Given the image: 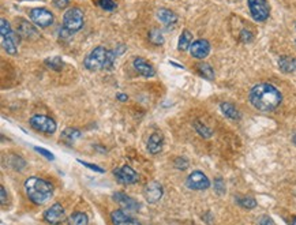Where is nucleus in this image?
<instances>
[{"label":"nucleus","mask_w":296,"mask_h":225,"mask_svg":"<svg viewBox=\"0 0 296 225\" xmlns=\"http://www.w3.org/2000/svg\"><path fill=\"white\" fill-rule=\"evenodd\" d=\"M248 100L255 109L262 111V112H269L281 104L282 95L280 90L273 85L259 83V85H255L254 88L250 90Z\"/></svg>","instance_id":"1"},{"label":"nucleus","mask_w":296,"mask_h":225,"mask_svg":"<svg viewBox=\"0 0 296 225\" xmlns=\"http://www.w3.org/2000/svg\"><path fill=\"white\" fill-rule=\"evenodd\" d=\"M25 191L28 198L36 205H44L48 202L52 194H54V187L52 184L48 183L41 177L32 176L25 182Z\"/></svg>","instance_id":"2"},{"label":"nucleus","mask_w":296,"mask_h":225,"mask_svg":"<svg viewBox=\"0 0 296 225\" xmlns=\"http://www.w3.org/2000/svg\"><path fill=\"white\" fill-rule=\"evenodd\" d=\"M0 34H1V45L8 55L17 54V47L21 41V36L15 33L10 23L6 19L0 20Z\"/></svg>","instance_id":"3"},{"label":"nucleus","mask_w":296,"mask_h":225,"mask_svg":"<svg viewBox=\"0 0 296 225\" xmlns=\"http://www.w3.org/2000/svg\"><path fill=\"white\" fill-rule=\"evenodd\" d=\"M63 27L70 32L75 33L83 27V11L78 7L69 8L63 15Z\"/></svg>","instance_id":"4"},{"label":"nucleus","mask_w":296,"mask_h":225,"mask_svg":"<svg viewBox=\"0 0 296 225\" xmlns=\"http://www.w3.org/2000/svg\"><path fill=\"white\" fill-rule=\"evenodd\" d=\"M107 55H108V49H105L104 47H96L85 57L83 66L89 71H98L105 67Z\"/></svg>","instance_id":"5"},{"label":"nucleus","mask_w":296,"mask_h":225,"mask_svg":"<svg viewBox=\"0 0 296 225\" xmlns=\"http://www.w3.org/2000/svg\"><path fill=\"white\" fill-rule=\"evenodd\" d=\"M248 10L251 13V17L258 22H263L270 15V6L268 0H247Z\"/></svg>","instance_id":"6"},{"label":"nucleus","mask_w":296,"mask_h":225,"mask_svg":"<svg viewBox=\"0 0 296 225\" xmlns=\"http://www.w3.org/2000/svg\"><path fill=\"white\" fill-rule=\"evenodd\" d=\"M30 126L32 129L38 131V132H44V134H54L56 131V122L52 117L44 115H35L30 119Z\"/></svg>","instance_id":"7"},{"label":"nucleus","mask_w":296,"mask_h":225,"mask_svg":"<svg viewBox=\"0 0 296 225\" xmlns=\"http://www.w3.org/2000/svg\"><path fill=\"white\" fill-rule=\"evenodd\" d=\"M29 18L32 19L36 26L42 27V29L51 26L54 23V14L47 8H42V7H37V8L30 10Z\"/></svg>","instance_id":"8"},{"label":"nucleus","mask_w":296,"mask_h":225,"mask_svg":"<svg viewBox=\"0 0 296 225\" xmlns=\"http://www.w3.org/2000/svg\"><path fill=\"white\" fill-rule=\"evenodd\" d=\"M186 184L190 190L202 191L207 190L210 187V180L207 179L205 173H202L200 170H195V172H193L190 176L187 177Z\"/></svg>","instance_id":"9"},{"label":"nucleus","mask_w":296,"mask_h":225,"mask_svg":"<svg viewBox=\"0 0 296 225\" xmlns=\"http://www.w3.org/2000/svg\"><path fill=\"white\" fill-rule=\"evenodd\" d=\"M44 220L52 225L62 224L63 221L66 220V211L63 209V206L60 204L52 205L49 209L44 211Z\"/></svg>","instance_id":"10"},{"label":"nucleus","mask_w":296,"mask_h":225,"mask_svg":"<svg viewBox=\"0 0 296 225\" xmlns=\"http://www.w3.org/2000/svg\"><path fill=\"white\" fill-rule=\"evenodd\" d=\"M115 176H116L117 182L122 184H134L137 183L139 179L137 172L129 165H124L122 168L115 170Z\"/></svg>","instance_id":"11"},{"label":"nucleus","mask_w":296,"mask_h":225,"mask_svg":"<svg viewBox=\"0 0 296 225\" xmlns=\"http://www.w3.org/2000/svg\"><path fill=\"white\" fill-rule=\"evenodd\" d=\"M210 52V44L207 40L194 41L190 47V54L195 59H205Z\"/></svg>","instance_id":"12"},{"label":"nucleus","mask_w":296,"mask_h":225,"mask_svg":"<svg viewBox=\"0 0 296 225\" xmlns=\"http://www.w3.org/2000/svg\"><path fill=\"white\" fill-rule=\"evenodd\" d=\"M112 197L115 199V202L120 205V207L124 211H137L139 209V204H138L137 201H134L132 198L126 195L123 192H115Z\"/></svg>","instance_id":"13"},{"label":"nucleus","mask_w":296,"mask_h":225,"mask_svg":"<svg viewBox=\"0 0 296 225\" xmlns=\"http://www.w3.org/2000/svg\"><path fill=\"white\" fill-rule=\"evenodd\" d=\"M17 33L19 34L23 38H36L38 37V32L32 23H29L28 20L25 19H17Z\"/></svg>","instance_id":"14"},{"label":"nucleus","mask_w":296,"mask_h":225,"mask_svg":"<svg viewBox=\"0 0 296 225\" xmlns=\"http://www.w3.org/2000/svg\"><path fill=\"white\" fill-rule=\"evenodd\" d=\"M132 66L137 70L138 74H141L145 78H152L156 75V70L149 61H146L144 57H135L132 61Z\"/></svg>","instance_id":"15"},{"label":"nucleus","mask_w":296,"mask_h":225,"mask_svg":"<svg viewBox=\"0 0 296 225\" xmlns=\"http://www.w3.org/2000/svg\"><path fill=\"white\" fill-rule=\"evenodd\" d=\"M111 220H112L113 225H141V223H138L135 218L129 216L123 209L112 211L111 213Z\"/></svg>","instance_id":"16"},{"label":"nucleus","mask_w":296,"mask_h":225,"mask_svg":"<svg viewBox=\"0 0 296 225\" xmlns=\"http://www.w3.org/2000/svg\"><path fill=\"white\" fill-rule=\"evenodd\" d=\"M144 195L148 202L154 204V202H157L160 198L163 197V187L157 182H152V183H149L145 187Z\"/></svg>","instance_id":"17"},{"label":"nucleus","mask_w":296,"mask_h":225,"mask_svg":"<svg viewBox=\"0 0 296 225\" xmlns=\"http://www.w3.org/2000/svg\"><path fill=\"white\" fill-rule=\"evenodd\" d=\"M163 143H164V138L159 132H154L152 135L149 136V141H148V150L152 153V154H157L163 149Z\"/></svg>","instance_id":"18"},{"label":"nucleus","mask_w":296,"mask_h":225,"mask_svg":"<svg viewBox=\"0 0 296 225\" xmlns=\"http://www.w3.org/2000/svg\"><path fill=\"white\" fill-rule=\"evenodd\" d=\"M278 67L285 74L294 73L296 71V59L292 56H281L278 59Z\"/></svg>","instance_id":"19"},{"label":"nucleus","mask_w":296,"mask_h":225,"mask_svg":"<svg viewBox=\"0 0 296 225\" xmlns=\"http://www.w3.org/2000/svg\"><path fill=\"white\" fill-rule=\"evenodd\" d=\"M157 18H159L164 25H173L176 23L178 20V15L171 11V10H166V8H161L159 13H157Z\"/></svg>","instance_id":"20"},{"label":"nucleus","mask_w":296,"mask_h":225,"mask_svg":"<svg viewBox=\"0 0 296 225\" xmlns=\"http://www.w3.org/2000/svg\"><path fill=\"white\" fill-rule=\"evenodd\" d=\"M222 113L229 117V119H234V120H238L240 119V112L238 109L235 108V105H232L231 102H222L220 105Z\"/></svg>","instance_id":"21"},{"label":"nucleus","mask_w":296,"mask_h":225,"mask_svg":"<svg viewBox=\"0 0 296 225\" xmlns=\"http://www.w3.org/2000/svg\"><path fill=\"white\" fill-rule=\"evenodd\" d=\"M193 44V34L188 30H183L179 37V42H178V49L179 51H187Z\"/></svg>","instance_id":"22"},{"label":"nucleus","mask_w":296,"mask_h":225,"mask_svg":"<svg viewBox=\"0 0 296 225\" xmlns=\"http://www.w3.org/2000/svg\"><path fill=\"white\" fill-rule=\"evenodd\" d=\"M89 223V218L88 216L83 213V211H75L73 213L67 220V224L69 225H88Z\"/></svg>","instance_id":"23"},{"label":"nucleus","mask_w":296,"mask_h":225,"mask_svg":"<svg viewBox=\"0 0 296 225\" xmlns=\"http://www.w3.org/2000/svg\"><path fill=\"white\" fill-rule=\"evenodd\" d=\"M197 70H198V73H200L204 78H206L209 81L214 79V70L212 68L210 64H207V63H200V64L197 66Z\"/></svg>","instance_id":"24"},{"label":"nucleus","mask_w":296,"mask_h":225,"mask_svg":"<svg viewBox=\"0 0 296 225\" xmlns=\"http://www.w3.org/2000/svg\"><path fill=\"white\" fill-rule=\"evenodd\" d=\"M81 136V131L76 129H66L63 131L62 134V139L64 142L67 143H73L74 141H76L78 138Z\"/></svg>","instance_id":"25"},{"label":"nucleus","mask_w":296,"mask_h":225,"mask_svg":"<svg viewBox=\"0 0 296 225\" xmlns=\"http://www.w3.org/2000/svg\"><path fill=\"white\" fill-rule=\"evenodd\" d=\"M45 66H48L49 68H52V70H55V71H60L63 68L62 57H59V56L48 57V59H45Z\"/></svg>","instance_id":"26"},{"label":"nucleus","mask_w":296,"mask_h":225,"mask_svg":"<svg viewBox=\"0 0 296 225\" xmlns=\"http://www.w3.org/2000/svg\"><path fill=\"white\" fill-rule=\"evenodd\" d=\"M149 41L154 44V45H163L164 44V37H163V33L160 32L159 29H153L149 33Z\"/></svg>","instance_id":"27"},{"label":"nucleus","mask_w":296,"mask_h":225,"mask_svg":"<svg viewBox=\"0 0 296 225\" xmlns=\"http://www.w3.org/2000/svg\"><path fill=\"white\" fill-rule=\"evenodd\" d=\"M238 204L243 206V207H246V209H254L257 206V201L251 197H243L238 198Z\"/></svg>","instance_id":"28"},{"label":"nucleus","mask_w":296,"mask_h":225,"mask_svg":"<svg viewBox=\"0 0 296 225\" xmlns=\"http://www.w3.org/2000/svg\"><path fill=\"white\" fill-rule=\"evenodd\" d=\"M194 127H195V130L200 132L201 136H204V138H210V136H212V130H209L206 126L201 124L200 122L194 123Z\"/></svg>","instance_id":"29"},{"label":"nucleus","mask_w":296,"mask_h":225,"mask_svg":"<svg viewBox=\"0 0 296 225\" xmlns=\"http://www.w3.org/2000/svg\"><path fill=\"white\" fill-rule=\"evenodd\" d=\"M97 4L105 11H113L116 8V3L113 0H97Z\"/></svg>","instance_id":"30"},{"label":"nucleus","mask_w":296,"mask_h":225,"mask_svg":"<svg viewBox=\"0 0 296 225\" xmlns=\"http://www.w3.org/2000/svg\"><path fill=\"white\" fill-rule=\"evenodd\" d=\"M175 167L178 168V169H187V167H188V163H187L186 158H183V157H178L176 160H175Z\"/></svg>","instance_id":"31"},{"label":"nucleus","mask_w":296,"mask_h":225,"mask_svg":"<svg viewBox=\"0 0 296 225\" xmlns=\"http://www.w3.org/2000/svg\"><path fill=\"white\" fill-rule=\"evenodd\" d=\"M35 150H36V151H37V153H40L41 156L45 157V158H48V160H51V161H52V160H55V156H54V154H52L51 151H48V150H47V149H42V148L35 146Z\"/></svg>","instance_id":"32"},{"label":"nucleus","mask_w":296,"mask_h":225,"mask_svg":"<svg viewBox=\"0 0 296 225\" xmlns=\"http://www.w3.org/2000/svg\"><path fill=\"white\" fill-rule=\"evenodd\" d=\"M78 163L82 164V165H85V167H88L89 169L96 170V172H98V173H104V169H103V168H100L98 165H94V164H89V163H86V161H82V160H78Z\"/></svg>","instance_id":"33"},{"label":"nucleus","mask_w":296,"mask_h":225,"mask_svg":"<svg viewBox=\"0 0 296 225\" xmlns=\"http://www.w3.org/2000/svg\"><path fill=\"white\" fill-rule=\"evenodd\" d=\"M52 1L57 8H66L69 6V0H52Z\"/></svg>","instance_id":"34"},{"label":"nucleus","mask_w":296,"mask_h":225,"mask_svg":"<svg viewBox=\"0 0 296 225\" xmlns=\"http://www.w3.org/2000/svg\"><path fill=\"white\" fill-rule=\"evenodd\" d=\"M259 225H275L273 220L268 216H263V217L259 218Z\"/></svg>","instance_id":"35"},{"label":"nucleus","mask_w":296,"mask_h":225,"mask_svg":"<svg viewBox=\"0 0 296 225\" xmlns=\"http://www.w3.org/2000/svg\"><path fill=\"white\" fill-rule=\"evenodd\" d=\"M0 194H1V205H6V202H7V198H6V190H4V187H3V186L0 187Z\"/></svg>","instance_id":"36"},{"label":"nucleus","mask_w":296,"mask_h":225,"mask_svg":"<svg viewBox=\"0 0 296 225\" xmlns=\"http://www.w3.org/2000/svg\"><path fill=\"white\" fill-rule=\"evenodd\" d=\"M116 98L119 100V101H127L129 100V97H127V94H123V93H119V94L116 95Z\"/></svg>","instance_id":"37"},{"label":"nucleus","mask_w":296,"mask_h":225,"mask_svg":"<svg viewBox=\"0 0 296 225\" xmlns=\"http://www.w3.org/2000/svg\"><path fill=\"white\" fill-rule=\"evenodd\" d=\"M291 225H296V218L294 220V221H292V224H291Z\"/></svg>","instance_id":"38"},{"label":"nucleus","mask_w":296,"mask_h":225,"mask_svg":"<svg viewBox=\"0 0 296 225\" xmlns=\"http://www.w3.org/2000/svg\"><path fill=\"white\" fill-rule=\"evenodd\" d=\"M294 142H295V145H296V135L294 136Z\"/></svg>","instance_id":"39"}]
</instances>
